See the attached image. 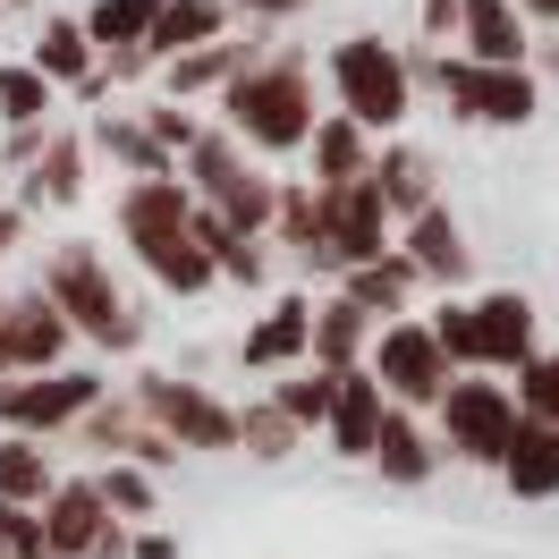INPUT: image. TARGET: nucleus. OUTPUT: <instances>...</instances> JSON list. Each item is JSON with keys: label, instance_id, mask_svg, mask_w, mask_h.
<instances>
[{"label": "nucleus", "instance_id": "28", "mask_svg": "<svg viewBox=\"0 0 559 559\" xmlns=\"http://www.w3.org/2000/svg\"><path fill=\"white\" fill-rule=\"evenodd\" d=\"M246 60H254L246 43H204V51L170 60V94H204V85H229V76H238Z\"/></svg>", "mask_w": 559, "mask_h": 559}, {"label": "nucleus", "instance_id": "2", "mask_svg": "<svg viewBox=\"0 0 559 559\" xmlns=\"http://www.w3.org/2000/svg\"><path fill=\"white\" fill-rule=\"evenodd\" d=\"M229 119L238 136H254L263 153H297L314 136V85H306V60L280 51V60H246L229 76Z\"/></svg>", "mask_w": 559, "mask_h": 559}, {"label": "nucleus", "instance_id": "29", "mask_svg": "<svg viewBox=\"0 0 559 559\" xmlns=\"http://www.w3.org/2000/svg\"><path fill=\"white\" fill-rule=\"evenodd\" d=\"M314 162H322V187H348V178H365V136H356L348 119H314Z\"/></svg>", "mask_w": 559, "mask_h": 559}, {"label": "nucleus", "instance_id": "6", "mask_svg": "<svg viewBox=\"0 0 559 559\" xmlns=\"http://www.w3.org/2000/svg\"><path fill=\"white\" fill-rule=\"evenodd\" d=\"M187 153H195V178H204V195H212L204 212H221V221H229L238 238H254V229L272 221L280 187H272V178H263V170H246V153H238V144H229V136H195V144H187Z\"/></svg>", "mask_w": 559, "mask_h": 559}, {"label": "nucleus", "instance_id": "25", "mask_svg": "<svg viewBox=\"0 0 559 559\" xmlns=\"http://www.w3.org/2000/svg\"><path fill=\"white\" fill-rule=\"evenodd\" d=\"M85 69H94V43H85V26L76 17H51L35 43V76L51 85V76H69V85H85Z\"/></svg>", "mask_w": 559, "mask_h": 559}, {"label": "nucleus", "instance_id": "36", "mask_svg": "<svg viewBox=\"0 0 559 559\" xmlns=\"http://www.w3.org/2000/svg\"><path fill=\"white\" fill-rule=\"evenodd\" d=\"M94 491H103V509H128V518H144V509H153V484H144L136 466H110Z\"/></svg>", "mask_w": 559, "mask_h": 559}, {"label": "nucleus", "instance_id": "39", "mask_svg": "<svg viewBox=\"0 0 559 559\" xmlns=\"http://www.w3.org/2000/svg\"><path fill=\"white\" fill-rule=\"evenodd\" d=\"M85 559H128V534H119V525H103V534L85 543Z\"/></svg>", "mask_w": 559, "mask_h": 559}, {"label": "nucleus", "instance_id": "27", "mask_svg": "<svg viewBox=\"0 0 559 559\" xmlns=\"http://www.w3.org/2000/svg\"><path fill=\"white\" fill-rule=\"evenodd\" d=\"M43 491H51V457H43V441H0V500L26 509V500H43Z\"/></svg>", "mask_w": 559, "mask_h": 559}, {"label": "nucleus", "instance_id": "8", "mask_svg": "<svg viewBox=\"0 0 559 559\" xmlns=\"http://www.w3.org/2000/svg\"><path fill=\"white\" fill-rule=\"evenodd\" d=\"M450 356L432 348V331L424 322H390L382 348H373V390H390L399 399V416L407 407H441V390H450Z\"/></svg>", "mask_w": 559, "mask_h": 559}, {"label": "nucleus", "instance_id": "14", "mask_svg": "<svg viewBox=\"0 0 559 559\" xmlns=\"http://www.w3.org/2000/svg\"><path fill=\"white\" fill-rule=\"evenodd\" d=\"M103 491L94 484H51V518H43V559H85V543L103 534Z\"/></svg>", "mask_w": 559, "mask_h": 559}, {"label": "nucleus", "instance_id": "42", "mask_svg": "<svg viewBox=\"0 0 559 559\" xmlns=\"http://www.w3.org/2000/svg\"><path fill=\"white\" fill-rule=\"evenodd\" d=\"M221 9H254V17H288L297 0H221Z\"/></svg>", "mask_w": 559, "mask_h": 559}, {"label": "nucleus", "instance_id": "3", "mask_svg": "<svg viewBox=\"0 0 559 559\" xmlns=\"http://www.w3.org/2000/svg\"><path fill=\"white\" fill-rule=\"evenodd\" d=\"M35 297L51 306V314H69L85 340H103V348H136V340H144V322L119 306V288H110V272H103L94 246H51Z\"/></svg>", "mask_w": 559, "mask_h": 559}, {"label": "nucleus", "instance_id": "37", "mask_svg": "<svg viewBox=\"0 0 559 559\" xmlns=\"http://www.w3.org/2000/svg\"><path fill=\"white\" fill-rule=\"evenodd\" d=\"M0 551L43 559V518H26V509H9V500H0Z\"/></svg>", "mask_w": 559, "mask_h": 559}, {"label": "nucleus", "instance_id": "32", "mask_svg": "<svg viewBox=\"0 0 559 559\" xmlns=\"http://www.w3.org/2000/svg\"><path fill=\"white\" fill-rule=\"evenodd\" d=\"M43 110H51V85L35 69H0V119L9 128H43Z\"/></svg>", "mask_w": 559, "mask_h": 559}, {"label": "nucleus", "instance_id": "11", "mask_svg": "<svg viewBox=\"0 0 559 559\" xmlns=\"http://www.w3.org/2000/svg\"><path fill=\"white\" fill-rule=\"evenodd\" d=\"M60 348H69V322L51 314L43 297H17V306H0V373H26V365H51Z\"/></svg>", "mask_w": 559, "mask_h": 559}, {"label": "nucleus", "instance_id": "19", "mask_svg": "<svg viewBox=\"0 0 559 559\" xmlns=\"http://www.w3.org/2000/svg\"><path fill=\"white\" fill-rule=\"evenodd\" d=\"M306 331H314V306H306V297H280L272 314L246 331V365L263 373V365H288V356H306Z\"/></svg>", "mask_w": 559, "mask_h": 559}, {"label": "nucleus", "instance_id": "31", "mask_svg": "<svg viewBox=\"0 0 559 559\" xmlns=\"http://www.w3.org/2000/svg\"><path fill=\"white\" fill-rule=\"evenodd\" d=\"M94 144H103V153H119L136 178H170V153L144 136V128H128V119H103V128H94Z\"/></svg>", "mask_w": 559, "mask_h": 559}, {"label": "nucleus", "instance_id": "21", "mask_svg": "<svg viewBox=\"0 0 559 559\" xmlns=\"http://www.w3.org/2000/svg\"><path fill=\"white\" fill-rule=\"evenodd\" d=\"M365 322H373V314H356L348 297H340V306H322V314H314V331H306V348H314V373H356Z\"/></svg>", "mask_w": 559, "mask_h": 559}, {"label": "nucleus", "instance_id": "20", "mask_svg": "<svg viewBox=\"0 0 559 559\" xmlns=\"http://www.w3.org/2000/svg\"><path fill=\"white\" fill-rule=\"evenodd\" d=\"M407 263H416V280H466V238H457V221L441 204L416 212V229H407Z\"/></svg>", "mask_w": 559, "mask_h": 559}, {"label": "nucleus", "instance_id": "44", "mask_svg": "<svg viewBox=\"0 0 559 559\" xmlns=\"http://www.w3.org/2000/svg\"><path fill=\"white\" fill-rule=\"evenodd\" d=\"M525 17H559V0H518Z\"/></svg>", "mask_w": 559, "mask_h": 559}, {"label": "nucleus", "instance_id": "9", "mask_svg": "<svg viewBox=\"0 0 559 559\" xmlns=\"http://www.w3.org/2000/svg\"><path fill=\"white\" fill-rule=\"evenodd\" d=\"M432 76L450 85V103L466 110V119H491V128H525L534 119V76L525 69H475V60H432Z\"/></svg>", "mask_w": 559, "mask_h": 559}, {"label": "nucleus", "instance_id": "34", "mask_svg": "<svg viewBox=\"0 0 559 559\" xmlns=\"http://www.w3.org/2000/svg\"><path fill=\"white\" fill-rule=\"evenodd\" d=\"M424 331H432V348L450 356V373H457V365H475V314H466V306H441Z\"/></svg>", "mask_w": 559, "mask_h": 559}, {"label": "nucleus", "instance_id": "24", "mask_svg": "<svg viewBox=\"0 0 559 559\" xmlns=\"http://www.w3.org/2000/svg\"><path fill=\"white\" fill-rule=\"evenodd\" d=\"M365 457H382L390 484H424V475H432V450H424V432L399 416V407L382 416V432H373V450H365Z\"/></svg>", "mask_w": 559, "mask_h": 559}, {"label": "nucleus", "instance_id": "15", "mask_svg": "<svg viewBox=\"0 0 559 559\" xmlns=\"http://www.w3.org/2000/svg\"><path fill=\"white\" fill-rule=\"evenodd\" d=\"M500 475H509V491H518V500H551V491H559V432H551V424H525V416H518Z\"/></svg>", "mask_w": 559, "mask_h": 559}, {"label": "nucleus", "instance_id": "16", "mask_svg": "<svg viewBox=\"0 0 559 559\" xmlns=\"http://www.w3.org/2000/svg\"><path fill=\"white\" fill-rule=\"evenodd\" d=\"M221 0H162V17H153V35H144V51L153 60H187V51H204V43H221Z\"/></svg>", "mask_w": 559, "mask_h": 559}, {"label": "nucleus", "instance_id": "18", "mask_svg": "<svg viewBox=\"0 0 559 559\" xmlns=\"http://www.w3.org/2000/svg\"><path fill=\"white\" fill-rule=\"evenodd\" d=\"M365 178H373L382 212H432V162L416 144H390L382 162H365Z\"/></svg>", "mask_w": 559, "mask_h": 559}, {"label": "nucleus", "instance_id": "40", "mask_svg": "<svg viewBox=\"0 0 559 559\" xmlns=\"http://www.w3.org/2000/svg\"><path fill=\"white\" fill-rule=\"evenodd\" d=\"M457 26V0H424V35H450Z\"/></svg>", "mask_w": 559, "mask_h": 559}, {"label": "nucleus", "instance_id": "4", "mask_svg": "<svg viewBox=\"0 0 559 559\" xmlns=\"http://www.w3.org/2000/svg\"><path fill=\"white\" fill-rule=\"evenodd\" d=\"M331 85H340V110H348V128H399L407 119V94H416V69L390 51L382 35H348L331 51Z\"/></svg>", "mask_w": 559, "mask_h": 559}, {"label": "nucleus", "instance_id": "35", "mask_svg": "<svg viewBox=\"0 0 559 559\" xmlns=\"http://www.w3.org/2000/svg\"><path fill=\"white\" fill-rule=\"evenodd\" d=\"M238 441H246L254 457H288V450H297V424L272 416V407H254V416H238Z\"/></svg>", "mask_w": 559, "mask_h": 559}, {"label": "nucleus", "instance_id": "43", "mask_svg": "<svg viewBox=\"0 0 559 559\" xmlns=\"http://www.w3.org/2000/svg\"><path fill=\"white\" fill-rule=\"evenodd\" d=\"M17 229H26V212H17V204H0V254L17 246Z\"/></svg>", "mask_w": 559, "mask_h": 559}, {"label": "nucleus", "instance_id": "10", "mask_svg": "<svg viewBox=\"0 0 559 559\" xmlns=\"http://www.w3.org/2000/svg\"><path fill=\"white\" fill-rule=\"evenodd\" d=\"M103 399L94 373H51V382H0V424H17V441L26 432H51V424H76L85 407Z\"/></svg>", "mask_w": 559, "mask_h": 559}, {"label": "nucleus", "instance_id": "12", "mask_svg": "<svg viewBox=\"0 0 559 559\" xmlns=\"http://www.w3.org/2000/svg\"><path fill=\"white\" fill-rule=\"evenodd\" d=\"M466 314H475V365H525L534 356V306L518 288H500V297L466 306Z\"/></svg>", "mask_w": 559, "mask_h": 559}, {"label": "nucleus", "instance_id": "7", "mask_svg": "<svg viewBox=\"0 0 559 559\" xmlns=\"http://www.w3.org/2000/svg\"><path fill=\"white\" fill-rule=\"evenodd\" d=\"M509 432H518V399L500 382H450L441 390V441L475 466H500L509 457Z\"/></svg>", "mask_w": 559, "mask_h": 559}, {"label": "nucleus", "instance_id": "1", "mask_svg": "<svg viewBox=\"0 0 559 559\" xmlns=\"http://www.w3.org/2000/svg\"><path fill=\"white\" fill-rule=\"evenodd\" d=\"M187 187L178 178H136L128 187V204H119V229L128 246L144 254V272L162 280V288H212V254L187 238Z\"/></svg>", "mask_w": 559, "mask_h": 559}, {"label": "nucleus", "instance_id": "23", "mask_svg": "<svg viewBox=\"0 0 559 559\" xmlns=\"http://www.w3.org/2000/svg\"><path fill=\"white\" fill-rule=\"evenodd\" d=\"M348 280V306L356 314H373V306H407V297H416V263H407V254H382V263H356V272H340Z\"/></svg>", "mask_w": 559, "mask_h": 559}, {"label": "nucleus", "instance_id": "41", "mask_svg": "<svg viewBox=\"0 0 559 559\" xmlns=\"http://www.w3.org/2000/svg\"><path fill=\"white\" fill-rule=\"evenodd\" d=\"M128 559H178L170 534H144V543H128Z\"/></svg>", "mask_w": 559, "mask_h": 559}, {"label": "nucleus", "instance_id": "30", "mask_svg": "<svg viewBox=\"0 0 559 559\" xmlns=\"http://www.w3.org/2000/svg\"><path fill=\"white\" fill-rule=\"evenodd\" d=\"M509 399H518V416H525V424H551V432H559V356H525Z\"/></svg>", "mask_w": 559, "mask_h": 559}, {"label": "nucleus", "instance_id": "26", "mask_svg": "<svg viewBox=\"0 0 559 559\" xmlns=\"http://www.w3.org/2000/svg\"><path fill=\"white\" fill-rule=\"evenodd\" d=\"M153 17H162V0H103L94 17H85V43H103V51H136L153 35Z\"/></svg>", "mask_w": 559, "mask_h": 559}, {"label": "nucleus", "instance_id": "22", "mask_svg": "<svg viewBox=\"0 0 559 559\" xmlns=\"http://www.w3.org/2000/svg\"><path fill=\"white\" fill-rule=\"evenodd\" d=\"M76 195H85V144H76V136H43L26 204H76Z\"/></svg>", "mask_w": 559, "mask_h": 559}, {"label": "nucleus", "instance_id": "13", "mask_svg": "<svg viewBox=\"0 0 559 559\" xmlns=\"http://www.w3.org/2000/svg\"><path fill=\"white\" fill-rule=\"evenodd\" d=\"M457 26H466L475 69H525V17L509 0H457Z\"/></svg>", "mask_w": 559, "mask_h": 559}, {"label": "nucleus", "instance_id": "5", "mask_svg": "<svg viewBox=\"0 0 559 559\" xmlns=\"http://www.w3.org/2000/svg\"><path fill=\"white\" fill-rule=\"evenodd\" d=\"M136 416L170 441V450H229L238 441V416L221 407V399H204L195 382H170V373H144L136 382Z\"/></svg>", "mask_w": 559, "mask_h": 559}, {"label": "nucleus", "instance_id": "33", "mask_svg": "<svg viewBox=\"0 0 559 559\" xmlns=\"http://www.w3.org/2000/svg\"><path fill=\"white\" fill-rule=\"evenodd\" d=\"M331 390H340V373H306V382H280L272 416H288V424H331Z\"/></svg>", "mask_w": 559, "mask_h": 559}, {"label": "nucleus", "instance_id": "17", "mask_svg": "<svg viewBox=\"0 0 559 559\" xmlns=\"http://www.w3.org/2000/svg\"><path fill=\"white\" fill-rule=\"evenodd\" d=\"M382 390H373V373H340V390H331V441H340V457H365L373 450V432H382Z\"/></svg>", "mask_w": 559, "mask_h": 559}, {"label": "nucleus", "instance_id": "38", "mask_svg": "<svg viewBox=\"0 0 559 559\" xmlns=\"http://www.w3.org/2000/svg\"><path fill=\"white\" fill-rule=\"evenodd\" d=\"M144 136L170 153V144H195V119H187V110H153V128H144Z\"/></svg>", "mask_w": 559, "mask_h": 559}]
</instances>
